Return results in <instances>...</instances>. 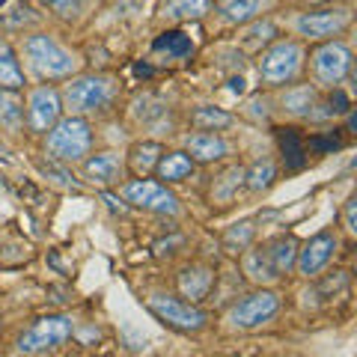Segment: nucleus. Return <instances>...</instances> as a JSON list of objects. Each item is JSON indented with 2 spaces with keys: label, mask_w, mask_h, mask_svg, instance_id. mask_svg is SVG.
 I'll use <instances>...</instances> for the list:
<instances>
[{
  "label": "nucleus",
  "mask_w": 357,
  "mask_h": 357,
  "mask_svg": "<svg viewBox=\"0 0 357 357\" xmlns=\"http://www.w3.org/2000/svg\"><path fill=\"white\" fill-rule=\"evenodd\" d=\"M21 54H24L27 69L39 81H69L81 69L77 54L63 48L51 33H27L24 42H21Z\"/></svg>",
  "instance_id": "obj_1"
},
{
  "label": "nucleus",
  "mask_w": 357,
  "mask_h": 357,
  "mask_svg": "<svg viewBox=\"0 0 357 357\" xmlns=\"http://www.w3.org/2000/svg\"><path fill=\"white\" fill-rule=\"evenodd\" d=\"M119 98V81L114 75H72L63 89V107L75 116H102Z\"/></svg>",
  "instance_id": "obj_2"
},
{
  "label": "nucleus",
  "mask_w": 357,
  "mask_h": 357,
  "mask_svg": "<svg viewBox=\"0 0 357 357\" xmlns=\"http://www.w3.org/2000/svg\"><path fill=\"white\" fill-rule=\"evenodd\" d=\"M89 152H93V128H89L86 116H60L45 131V155L54 164H81Z\"/></svg>",
  "instance_id": "obj_3"
},
{
  "label": "nucleus",
  "mask_w": 357,
  "mask_h": 357,
  "mask_svg": "<svg viewBox=\"0 0 357 357\" xmlns=\"http://www.w3.org/2000/svg\"><path fill=\"white\" fill-rule=\"evenodd\" d=\"M304 60H307V51L298 39H280L277 36L274 42H268L259 51L256 69H259L262 84L289 86V84H298V77L304 75Z\"/></svg>",
  "instance_id": "obj_4"
},
{
  "label": "nucleus",
  "mask_w": 357,
  "mask_h": 357,
  "mask_svg": "<svg viewBox=\"0 0 357 357\" xmlns=\"http://www.w3.org/2000/svg\"><path fill=\"white\" fill-rule=\"evenodd\" d=\"M351 48L340 39H328V42H319L310 54V75L316 86L321 89H337L345 77L351 75Z\"/></svg>",
  "instance_id": "obj_5"
},
{
  "label": "nucleus",
  "mask_w": 357,
  "mask_h": 357,
  "mask_svg": "<svg viewBox=\"0 0 357 357\" xmlns=\"http://www.w3.org/2000/svg\"><path fill=\"white\" fill-rule=\"evenodd\" d=\"M75 333V321L69 316H42L27 331L18 333L15 354H48L63 349Z\"/></svg>",
  "instance_id": "obj_6"
},
{
  "label": "nucleus",
  "mask_w": 357,
  "mask_h": 357,
  "mask_svg": "<svg viewBox=\"0 0 357 357\" xmlns=\"http://www.w3.org/2000/svg\"><path fill=\"white\" fill-rule=\"evenodd\" d=\"M277 312H280V295L259 286L256 292L238 298L227 310V325L232 331H259L265 325H271Z\"/></svg>",
  "instance_id": "obj_7"
},
{
  "label": "nucleus",
  "mask_w": 357,
  "mask_h": 357,
  "mask_svg": "<svg viewBox=\"0 0 357 357\" xmlns=\"http://www.w3.org/2000/svg\"><path fill=\"white\" fill-rule=\"evenodd\" d=\"M146 307L149 312L158 321H164L167 328L173 331H182V333H197L208 325V316L199 310L194 301H182L176 295H164V292H155L146 298Z\"/></svg>",
  "instance_id": "obj_8"
},
{
  "label": "nucleus",
  "mask_w": 357,
  "mask_h": 357,
  "mask_svg": "<svg viewBox=\"0 0 357 357\" xmlns=\"http://www.w3.org/2000/svg\"><path fill=\"white\" fill-rule=\"evenodd\" d=\"M122 199L134 208H143V211H155V215H170L176 218L182 206H178V197L167 188L164 182H155V178L146 176H137L134 182H122Z\"/></svg>",
  "instance_id": "obj_9"
},
{
  "label": "nucleus",
  "mask_w": 357,
  "mask_h": 357,
  "mask_svg": "<svg viewBox=\"0 0 357 357\" xmlns=\"http://www.w3.org/2000/svg\"><path fill=\"white\" fill-rule=\"evenodd\" d=\"M351 27V9L349 6H325V9H310L295 18L298 36L310 42H328L340 39Z\"/></svg>",
  "instance_id": "obj_10"
},
{
  "label": "nucleus",
  "mask_w": 357,
  "mask_h": 357,
  "mask_svg": "<svg viewBox=\"0 0 357 357\" xmlns=\"http://www.w3.org/2000/svg\"><path fill=\"white\" fill-rule=\"evenodd\" d=\"M63 116V96L48 84H39L27 93L24 105V126L33 134H45L54 122Z\"/></svg>",
  "instance_id": "obj_11"
},
{
  "label": "nucleus",
  "mask_w": 357,
  "mask_h": 357,
  "mask_svg": "<svg viewBox=\"0 0 357 357\" xmlns=\"http://www.w3.org/2000/svg\"><path fill=\"white\" fill-rule=\"evenodd\" d=\"M340 248V238L333 229H321L316 232L310 241L298 244V256H295V271L301 277H307V280H312V277H319L325 268L331 265L333 253H337Z\"/></svg>",
  "instance_id": "obj_12"
},
{
  "label": "nucleus",
  "mask_w": 357,
  "mask_h": 357,
  "mask_svg": "<svg viewBox=\"0 0 357 357\" xmlns=\"http://www.w3.org/2000/svg\"><path fill=\"white\" fill-rule=\"evenodd\" d=\"M84 167V178L98 188H116L126 178V164L116 152H98V155H86L81 161Z\"/></svg>",
  "instance_id": "obj_13"
},
{
  "label": "nucleus",
  "mask_w": 357,
  "mask_h": 357,
  "mask_svg": "<svg viewBox=\"0 0 357 357\" xmlns=\"http://www.w3.org/2000/svg\"><path fill=\"white\" fill-rule=\"evenodd\" d=\"M185 152L194 164H215L229 155V140L220 131H194L185 137Z\"/></svg>",
  "instance_id": "obj_14"
},
{
  "label": "nucleus",
  "mask_w": 357,
  "mask_h": 357,
  "mask_svg": "<svg viewBox=\"0 0 357 357\" xmlns=\"http://www.w3.org/2000/svg\"><path fill=\"white\" fill-rule=\"evenodd\" d=\"M211 286H215V268H208L203 262H191L178 271V292H182V298L194 301V304L208 298Z\"/></svg>",
  "instance_id": "obj_15"
},
{
  "label": "nucleus",
  "mask_w": 357,
  "mask_h": 357,
  "mask_svg": "<svg viewBox=\"0 0 357 357\" xmlns=\"http://www.w3.org/2000/svg\"><path fill=\"white\" fill-rule=\"evenodd\" d=\"M211 13V0H161L158 18L167 24H185V21H199Z\"/></svg>",
  "instance_id": "obj_16"
},
{
  "label": "nucleus",
  "mask_w": 357,
  "mask_h": 357,
  "mask_svg": "<svg viewBox=\"0 0 357 357\" xmlns=\"http://www.w3.org/2000/svg\"><path fill=\"white\" fill-rule=\"evenodd\" d=\"M298 238L295 236H274L262 244V250L268 256V262L277 271V277H286L295 271V256H298Z\"/></svg>",
  "instance_id": "obj_17"
},
{
  "label": "nucleus",
  "mask_w": 357,
  "mask_h": 357,
  "mask_svg": "<svg viewBox=\"0 0 357 357\" xmlns=\"http://www.w3.org/2000/svg\"><path fill=\"white\" fill-rule=\"evenodd\" d=\"M280 107L286 110L289 116H295V119H312V116H319V96H316V86H307V84H301V86H289L283 98H280Z\"/></svg>",
  "instance_id": "obj_18"
},
{
  "label": "nucleus",
  "mask_w": 357,
  "mask_h": 357,
  "mask_svg": "<svg viewBox=\"0 0 357 357\" xmlns=\"http://www.w3.org/2000/svg\"><path fill=\"white\" fill-rule=\"evenodd\" d=\"M194 170H197V164L191 161V155L176 149V152H164L161 155L158 167H155V176H158L164 185H176V182H185Z\"/></svg>",
  "instance_id": "obj_19"
},
{
  "label": "nucleus",
  "mask_w": 357,
  "mask_h": 357,
  "mask_svg": "<svg viewBox=\"0 0 357 357\" xmlns=\"http://www.w3.org/2000/svg\"><path fill=\"white\" fill-rule=\"evenodd\" d=\"M164 155V146L158 140H140L128 149V167L134 176H152Z\"/></svg>",
  "instance_id": "obj_20"
},
{
  "label": "nucleus",
  "mask_w": 357,
  "mask_h": 357,
  "mask_svg": "<svg viewBox=\"0 0 357 357\" xmlns=\"http://www.w3.org/2000/svg\"><path fill=\"white\" fill-rule=\"evenodd\" d=\"M241 268H244V274H248V280L256 283V286H268V283L280 280L277 271L271 268V262H268V256H265L262 248H244Z\"/></svg>",
  "instance_id": "obj_21"
},
{
  "label": "nucleus",
  "mask_w": 357,
  "mask_h": 357,
  "mask_svg": "<svg viewBox=\"0 0 357 357\" xmlns=\"http://www.w3.org/2000/svg\"><path fill=\"white\" fill-rule=\"evenodd\" d=\"M0 128L9 134L24 131V102L18 98V89L0 86Z\"/></svg>",
  "instance_id": "obj_22"
},
{
  "label": "nucleus",
  "mask_w": 357,
  "mask_h": 357,
  "mask_svg": "<svg viewBox=\"0 0 357 357\" xmlns=\"http://www.w3.org/2000/svg\"><path fill=\"white\" fill-rule=\"evenodd\" d=\"M152 51L164 54L167 60H185L194 54V42H191V36H185L182 30H164L161 36L152 42Z\"/></svg>",
  "instance_id": "obj_23"
},
{
  "label": "nucleus",
  "mask_w": 357,
  "mask_h": 357,
  "mask_svg": "<svg viewBox=\"0 0 357 357\" xmlns=\"http://www.w3.org/2000/svg\"><path fill=\"white\" fill-rule=\"evenodd\" d=\"M27 84V75L21 69V60L13 45L0 42V86L3 89H21Z\"/></svg>",
  "instance_id": "obj_24"
},
{
  "label": "nucleus",
  "mask_w": 357,
  "mask_h": 357,
  "mask_svg": "<svg viewBox=\"0 0 357 357\" xmlns=\"http://www.w3.org/2000/svg\"><path fill=\"white\" fill-rule=\"evenodd\" d=\"M218 13L223 15V21H229V24L244 27L248 21L259 18L262 0H218Z\"/></svg>",
  "instance_id": "obj_25"
},
{
  "label": "nucleus",
  "mask_w": 357,
  "mask_h": 357,
  "mask_svg": "<svg viewBox=\"0 0 357 357\" xmlns=\"http://www.w3.org/2000/svg\"><path fill=\"white\" fill-rule=\"evenodd\" d=\"M191 122H194V128H199V131H223V128H229L232 122H236V116L227 114V110H220V107L203 105V107H197L191 114Z\"/></svg>",
  "instance_id": "obj_26"
},
{
  "label": "nucleus",
  "mask_w": 357,
  "mask_h": 357,
  "mask_svg": "<svg viewBox=\"0 0 357 357\" xmlns=\"http://www.w3.org/2000/svg\"><path fill=\"white\" fill-rule=\"evenodd\" d=\"M241 185H244V167H229V170L215 182V188H211V203H223V206H227L229 199L238 194Z\"/></svg>",
  "instance_id": "obj_27"
},
{
  "label": "nucleus",
  "mask_w": 357,
  "mask_h": 357,
  "mask_svg": "<svg viewBox=\"0 0 357 357\" xmlns=\"http://www.w3.org/2000/svg\"><path fill=\"white\" fill-rule=\"evenodd\" d=\"M280 149H283V161L289 170H301V167L307 164V149L301 137L295 134V128H283L280 131Z\"/></svg>",
  "instance_id": "obj_28"
},
{
  "label": "nucleus",
  "mask_w": 357,
  "mask_h": 357,
  "mask_svg": "<svg viewBox=\"0 0 357 357\" xmlns=\"http://www.w3.org/2000/svg\"><path fill=\"white\" fill-rule=\"evenodd\" d=\"M274 182H277V167H274V161H256L250 170H244V185H248L253 194L268 191Z\"/></svg>",
  "instance_id": "obj_29"
},
{
  "label": "nucleus",
  "mask_w": 357,
  "mask_h": 357,
  "mask_svg": "<svg viewBox=\"0 0 357 357\" xmlns=\"http://www.w3.org/2000/svg\"><path fill=\"white\" fill-rule=\"evenodd\" d=\"M248 33H244V45L248 48H265L268 42H274L280 33H277V27H274V21H268V18H253V21H248Z\"/></svg>",
  "instance_id": "obj_30"
},
{
  "label": "nucleus",
  "mask_w": 357,
  "mask_h": 357,
  "mask_svg": "<svg viewBox=\"0 0 357 357\" xmlns=\"http://www.w3.org/2000/svg\"><path fill=\"white\" fill-rule=\"evenodd\" d=\"M253 223L250 220H241L236 223V227H229L227 229V236H223V248L232 250V253H238L244 248H250V241H253Z\"/></svg>",
  "instance_id": "obj_31"
},
{
  "label": "nucleus",
  "mask_w": 357,
  "mask_h": 357,
  "mask_svg": "<svg viewBox=\"0 0 357 357\" xmlns=\"http://www.w3.org/2000/svg\"><path fill=\"white\" fill-rule=\"evenodd\" d=\"M48 6H51L54 15L72 21V18H77V15H84V9L89 6V0H48Z\"/></svg>",
  "instance_id": "obj_32"
},
{
  "label": "nucleus",
  "mask_w": 357,
  "mask_h": 357,
  "mask_svg": "<svg viewBox=\"0 0 357 357\" xmlns=\"http://www.w3.org/2000/svg\"><path fill=\"white\" fill-rule=\"evenodd\" d=\"M354 208H357V199H354V197H349V199H345V206H342V223H345V232H349V236H354V232H357Z\"/></svg>",
  "instance_id": "obj_33"
},
{
  "label": "nucleus",
  "mask_w": 357,
  "mask_h": 357,
  "mask_svg": "<svg viewBox=\"0 0 357 357\" xmlns=\"http://www.w3.org/2000/svg\"><path fill=\"white\" fill-rule=\"evenodd\" d=\"M0 3H6V0H0Z\"/></svg>",
  "instance_id": "obj_34"
}]
</instances>
